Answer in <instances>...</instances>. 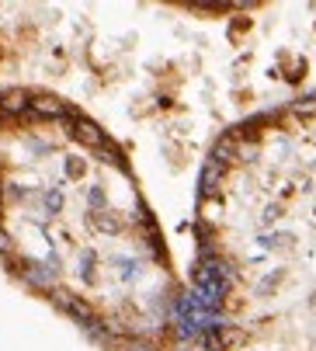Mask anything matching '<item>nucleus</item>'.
Listing matches in <instances>:
<instances>
[{
  "mask_svg": "<svg viewBox=\"0 0 316 351\" xmlns=\"http://www.w3.org/2000/svg\"><path fill=\"white\" fill-rule=\"evenodd\" d=\"M0 261L108 351H171L184 289L119 143L42 90L0 94Z\"/></svg>",
  "mask_w": 316,
  "mask_h": 351,
  "instance_id": "1",
  "label": "nucleus"
},
{
  "mask_svg": "<svg viewBox=\"0 0 316 351\" xmlns=\"http://www.w3.org/2000/svg\"><path fill=\"white\" fill-rule=\"evenodd\" d=\"M216 337L316 317V97L247 119L208 154L195 206Z\"/></svg>",
  "mask_w": 316,
  "mask_h": 351,
  "instance_id": "2",
  "label": "nucleus"
},
{
  "mask_svg": "<svg viewBox=\"0 0 316 351\" xmlns=\"http://www.w3.org/2000/svg\"><path fill=\"white\" fill-rule=\"evenodd\" d=\"M216 351H316V317H285L219 334Z\"/></svg>",
  "mask_w": 316,
  "mask_h": 351,
  "instance_id": "3",
  "label": "nucleus"
}]
</instances>
